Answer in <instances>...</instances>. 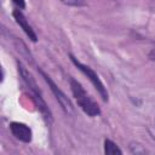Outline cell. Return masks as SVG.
Masks as SVG:
<instances>
[{
	"label": "cell",
	"instance_id": "cell-10",
	"mask_svg": "<svg viewBox=\"0 0 155 155\" xmlns=\"http://www.w3.org/2000/svg\"><path fill=\"white\" fill-rule=\"evenodd\" d=\"M13 1V4L18 7V8H24L25 7V2H24V0H12Z\"/></svg>",
	"mask_w": 155,
	"mask_h": 155
},
{
	"label": "cell",
	"instance_id": "cell-5",
	"mask_svg": "<svg viewBox=\"0 0 155 155\" xmlns=\"http://www.w3.org/2000/svg\"><path fill=\"white\" fill-rule=\"evenodd\" d=\"M10 130H11L12 134L17 139H19V140H22L24 143H30L31 142L33 133H31L30 127L27 126L25 124H23V122H16V121L15 122H11L10 124Z\"/></svg>",
	"mask_w": 155,
	"mask_h": 155
},
{
	"label": "cell",
	"instance_id": "cell-6",
	"mask_svg": "<svg viewBox=\"0 0 155 155\" xmlns=\"http://www.w3.org/2000/svg\"><path fill=\"white\" fill-rule=\"evenodd\" d=\"M12 15H13V17H15L17 24L23 29V31L28 35V38H29L31 41L36 42V41H38V35L35 34L34 29H33V28L30 27V24L28 23V21H27V18L24 17V15H23L19 10H15V11L12 12Z\"/></svg>",
	"mask_w": 155,
	"mask_h": 155
},
{
	"label": "cell",
	"instance_id": "cell-2",
	"mask_svg": "<svg viewBox=\"0 0 155 155\" xmlns=\"http://www.w3.org/2000/svg\"><path fill=\"white\" fill-rule=\"evenodd\" d=\"M18 71H19L22 79H23V81L25 82V85H27L28 88L30 90V92H31V94H33V98H34V101H35V103H36L39 110H40L41 114L44 115V117H45L47 121H52V114H51L48 107L46 105V103H45V101H44V98H42V96H41V91L39 90V87H38V85H36V81H35V79L33 78V75H31V74L25 69V67H23L21 63H18Z\"/></svg>",
	"mask_w": 155,
	"mask_h": 155
},
{
	"label": "cell",
	"instance_id": "cell-1",
	"mask_svg": "<svg viewBox=\"0 0 155 155\" xmlns=\"http://www.w3.org/2000/svg\"><path fill=\"white\" fill-rule=\"evenodd\" d=\"M69 84H70V88L71 92L76 99L78 105L88 115V116H97L101 114V108L99 105L87 94V92L84 90V87L81 86L80 82H78L74 78H69Z\"/></svg>",
	"mask_w": 155,
	"mask_h": 155
},
{
	"label": "cell",
	"instance_id": "cell-11",
	"mask_svg": "<svg viewBox=\"0 0 155 155\" xmlns=\"http://www.w3.org/2000/svg\"><path fill=\"white\" fill-rule=\"evenodd\" d=\"M149 58L151 61H155V48H153L150 52H149Z\"/></svg>",
	"mask_w": 155,
	"mask_h": 155
},
{
	"label": "cell",
	"instance_id": "cell-7",
	"mask_svg": "<svg viewBox=\"0 0 155 155\" xmlns=\"http://www.w3.org/2000/svg\"><path fill=\"white\" fill-rule=\"evenodd\" d=\"M104 153L107 155H116V154H122V150L110 139L104 140Z\"/></svg>",
	"mask_w": 155,
	"mask_h": 155
},
{
	"label": "cell",
	"instance_id": "cell-8",
	"mask_svg": "<svg viewBox=\"0 0 155 155\" xmlns=\"http://www.w3.org/2000/svg\"><path fill=\"white\" fill-rule=\"evenodd\" d=\"M63 4L68 5V6H84L86 0H61Z\"/></svg>",
	"mask_w": 155,
	"mask_h": 155
},
{
	"label": "cell",
	"instance_id": "cell-3",
	"mask_svg": "<svg viewBox=\"0 0 155 155\" xmlns=\"http://www.w3.org/2000/svg\"><path fill=\"white\" fill-rule=\"evenodd\" d=\"M69 57H70L73 64H74L82 74H85V75L87 76V79L92 82V85L94 86V88H96V90L98 91V93L101 94L102 99H103L104 102H107V101H108V97H109V96H108V91H107V88L104 87V85H103L102 80L99 79V76L97 75V73H96L91 67L85 65V64H82L80 61H78L73 54H69Z\"/></svg>",
	"mask_w": 155,
	"mask_h": 155
},
{
	"label": "cell",
	"instance_id": "cell-9",
	"mask_svg": "<svg viewBox=\"0 0 155 155\" xmlns=\"http://www.w3.org/2000/svg\"><path fill=\"white\" fill-rule=\"evenodd\" d=\"M130 149H131V153H133V154H144L145 153V149H143L142 145H138V144L130 145Z\"/></svg>",
	"mask_w": 155,
	"mask_h": 155
},
{
	"label": "cell",
	"instance_id": "cell-4",
	"mask_svg": "<svg viewBox=\"0 0 155 155\" xmlns=\"http://www.w3.org/2000/svg\"><path fill=\"white\" fill-rule=\"evenodd\" d=\"M39 71H40V74L42 75V78L45 79V81L48 84V86H50V88H51V91L53 92V94L56 96V99L58 101V103L61 104V107H62V109L67 113V114H71L73 113V105H71V103H70V101L68 99V97L57 87V85L52 81V79L47 75V74H45V71H42L41 69H39Z\"/></svg>",
	"mask_w": 155,
	"mask_h": 155
}]
</instances>
